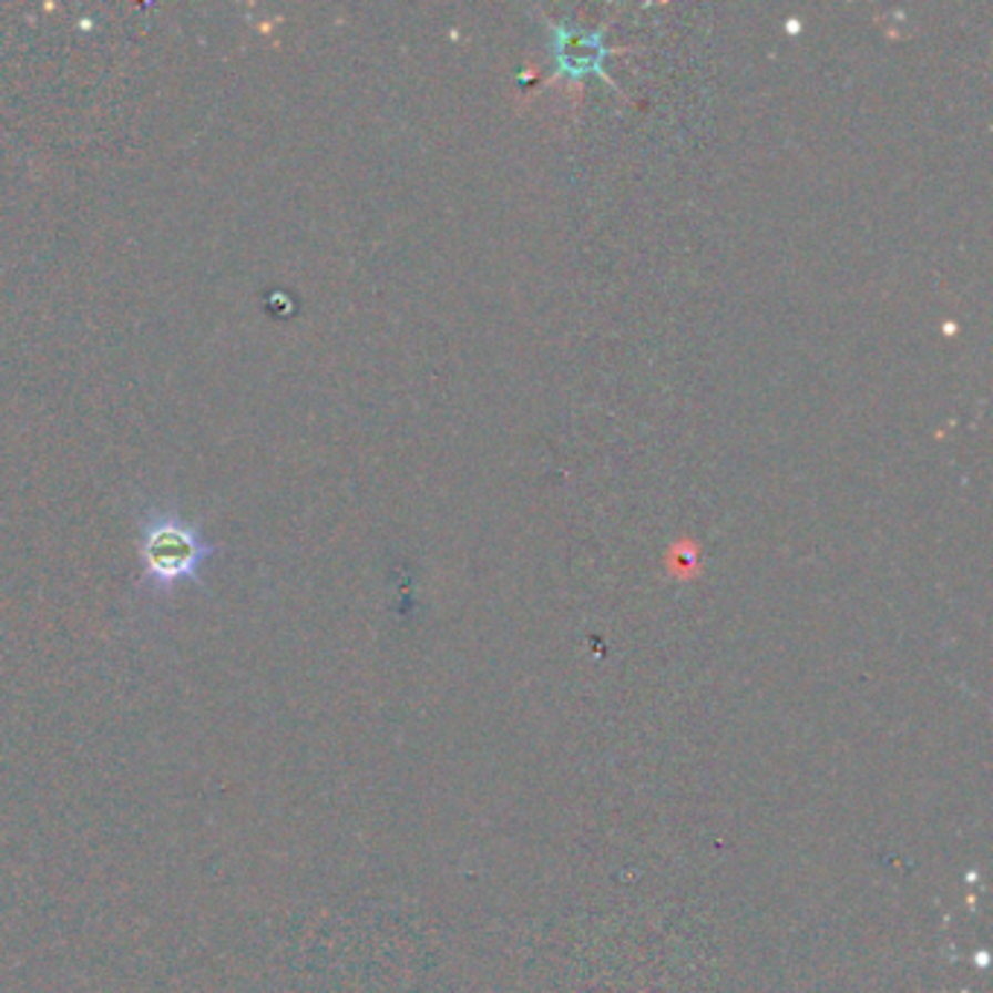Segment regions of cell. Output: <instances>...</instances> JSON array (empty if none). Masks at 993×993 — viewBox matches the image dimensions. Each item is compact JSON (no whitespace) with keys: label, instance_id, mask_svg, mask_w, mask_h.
<instances>
[{"label":"cell","instance_id":"cell-1","mask_svg":"<svg viewBox=\"0 0 993 993\" xmlns=\"http://www.w3.org/2000/svg\"><path fill=\"white\" fill-rule=\"evenodd\" d=\"M213 545L193 519L173 508H146L137 516V556L143 565V588L152 597H170L184 586H202L204 565L216 556Z\"/></svg>","mask_w":993,"mask_h":993}]
</instances>
